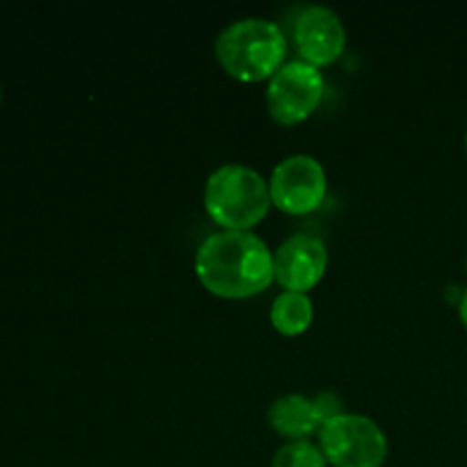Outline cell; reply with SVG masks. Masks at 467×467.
<instances>
[{"mask_svg":"<svg viewBox=\"0 0 467 467\" xmlns=\"http://www.w3.org/2000/svg\"><path fill=\"white\" fill-rule=\"evenodd\" d=\"M194 269L213 295L246 299L274 281V255L251 231H223L205 237L196 251Z\"/></svg>","mask_w":467,"mask_h":467,"instance_id":"cell-1","label":"cell"},{"mask_svg":"<svg viewBox=\"0 0 467 467\" xmlns=\"http://www.w3.org/2000/svg\"><path fill=\"white\" fill-rule=\"evenodd\" d=\"M219 64L240 82L272 80L287 53L285 32L267 18H242L231 23L214 46Z\"/></svg>","mask_w":467,"mask_h":467,"instance_id":"cell-2","label":"cell"},{"mask_svg":"<svg viewBox=\"0 0 467 467\" xmlns=\"http://www.w3.org/2000/svg\"><path fill=\"white\" fill-rule=\"evenodd\" d=\"M205 210L226 231H249L272 205L269 182L244 164H223L205 182Z\"/></svg>","mask_w":467,"mask_h":467,"instance_id":"cell-3","label":"cell"},{"mask_svg":"<svg viewBox=\"0 0 467 467\" xmlns=\"http://www.w3.org/2000/svg\"><path fill=\"white\" fill-rule=\"evenodd\" d=\"M319 450L333 467H383L388 438L374 420L342 413L319 429Z\"/></svg>","mask_w":467,"mask_h":467,"instance_id":"cell-4","label":"cell"},{"mask_svg":"<svg viewBox=\"0 0 467 467\" xmlns=\"http://www.w3.org/2000/svg\"><path fill=\"white\" fill-rule=\"evenodd\" d=\"M324 99V78L317 67L295 59L278 68L267 85V108L274 121L295 126L308 119Z\"/></svg>","mask_w":467,"mask_h":467,"instance_id":"cell-5","label":"cell"},{"mask_svg":"<svg viewBox=\"0 0 467 467\" xmlns=\"http://www.w3.org/2000/svg\"><path fill=\"white\" fill-rule=\"evenodd\" d=\"M272 203L287 214H308L327 196V173L313 155L285 158L269 178Z\"/></svg>","mask_w":467,"mask_h":467,"instance_id":"cell-6","label":"cell"},{"mask_svg":"<svg viewBox=\"0 0 467 467\" xmlns=\"http://www.w3.org/2000/svg\"><path fill=\"white\" fill-rule=\"evenodd\" d=\"M295 46L301 59L313 67L336 62L347 44L345 23L333 9L313 5L306 7L295 21Z\"/></svg>","mask_w":467,"mask_h":467,"instance_id":"cell-7","label":"cell"},{"mask_svg":"<svg viewBox=\"0 0 467 467\" xmlns=\"http://www.w3.org/2000/svg\"><path fill=\"white\" fill-rule=\"evenodd\" d=\"M328 267V251L322 240L295 235L274 254V278L287 292H308L317 285Z\"/></svg>","mask_w":467,"mask_h":467,"instance_id":"cell-8","label":"cell"},{"mask_svg":"<svg viewBox=\"0 0 467 467\" xmlns=\"http://www.w3.org/2000/svg\"><path fill=\"white\" fill-rule=\"evenodd\" d=\"M269 424L276 433L295 441H304L310 433L322 429L317 410H315L313 400L304 395H283L272 404L267 413Z\"/></svg>","mask_w":467,"mask_h":467,"instance_id":"cell-9","label":"cell"},{"mask_svg":"<svg viewBox=\"0 0 467 467\" xmlns=\"http://www.w3.org/2000/svg\"><path fill=\"white\" fill-rule=\"evenodd\" d=\"M313 322V301L304 292H283L272 306V324L283 336H299Z\"/></svg>","mask_w":467,"mask_h":467,"instance_id":"cell-10","label":"cell"},{"mask_svg":"<svg viewBox=\"0 0 467 467\" xmlns=\"http://www.w3.org/2000/svg\"><path fill=\"white\" fill-rule=\"evenodd\" d=\"M272 467H327V459L308 441H292L276 451Z\"/></svg>","mask_w":467,"mask_h":467,"instance_id":"cell-11","label":"cell"},{"mask_svg":"<svg viewBox=\"0 0 467 467\" xmlns=\"http://www.w3.org/2000/svg\"><path fill=\"white\" fill-rule=\"evenodd\" d=\"M313 404H315V410H317L319 420H322V427L345 413V410H342V400L336 395V392H319V395L313 400Z\"/></svg>","mask_w":467,"mask_h":467,"instance_id":"cell-12","label":"cell"},{"mask_svg":"<svg viewBox=\"0 0 467 467\" xmlns=\"http://www.w3.org/2000/svg\"><path fill=\"white\" fill-rule=\"evenodd\" d=\"M459 315H461V322H463V324H465V328H467V290L463 292V296H461Z\"/></svg>","mask_w":467,"mask_h":467,"instance_id":"cell-13","label":"cell"},{"mask_svg":"<svg viewBox=\"0 0 467 467\" xmlns=\"http://www.w3.org/2000/svg\"><path fill=\"white\" fill-rule=\"evenodd\" d=\"M465 150H467V135H465Z\"/></svg>","mask_w":467,"mask_h":467,"instance_id":"cell-14","label":"cell"},{"mask_svg":"<svg viewBox=\"0 0 467 467\" xmlns=\"http://www.w3.org/2000/svg\"><path fill=\"white\" fill-rule=\"evenodd\" d=\"M465 269H467V260H465Z\"/></svg>","mask_w":467,"mask_h":467,"instance_id":"cell-15","label":"cell"}]
</instances>
